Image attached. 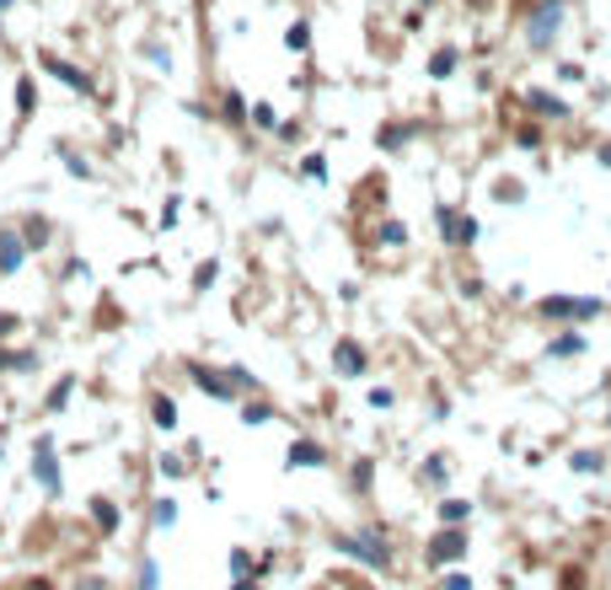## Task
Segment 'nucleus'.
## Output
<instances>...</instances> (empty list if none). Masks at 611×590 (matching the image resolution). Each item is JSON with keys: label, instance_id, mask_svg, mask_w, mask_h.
I'll return each instance as SVG.
<instances>
[{"label": "nucleus", "instance_id": "1", "mask_svg": "<svg viewBox=\"0 0 611 590\" xmlns=\"http://www.w3.org/2000/svg\"><path fill=\"white\" fill-rule=\"evenodd\" d=\"M563 17H569V6H563V0H542V6L531 11V21H526V43H531V49H547V43L558 38Z\"/></svg>", "mask_w": 611, "mask_h": 590}, {"label": "nucleus", "instance_id": "2", "mask_svg": "<svg viewBox=\"0 0 611 590\" xmlns=\"http://www.w3.org/2000/svg\"><path fill=\"white\" fill-rule=\"evenodd\" d=\"M595 311H601V301H585V295H547V301H536V317H547V322H585Z\"/></svg>", "mask_w": 611, "mask_h": 590}, {"label": "nucleus", "instance_id": "3", "mask_svg": "<svg viewBox=\"0 0 611 590\" xmlns=\"http://www.w3.org/2000/svg\"><path fill=\"white\" fill-rule=\"evenodd\" d=\"M333 548H344V553H354V558H365L370 569H387V564H391V553H387V542H381V531H360V537H333Z\"/></svg>", "mask_w": 611, "mask_h": 590}, {"label": "nucleus", "instance_id": "4", "mask_svg": "<svg viewBox=\"0 0 611 590\" xmlns=\"http://www.w3.org/2000/svg\"><path fill=\"white\" fill-rule=\"evenodd\" d=\"M434 220H440V236H445L450 247H472V242H477V220H472V215H456L450 204L434 209Z\"/></svg>", "mask_w": 611, "mask_h": 590}, {"label": "nucleus", "instance_id": "5", "mask_svg": "<svg viewBox=\"0 0 611 590\" xmlns=\"http://www.w3.org/2000/svg\"><path fill=\"white\" fill-rule=\"evenodd\" d=\"M33 478L43 483V494H60V456H54V440H38V446H33Z\"/></svg>", "mask_w": 611, "mask_h": 590}, {"label": "nucleus", "instance_id": "6", "mask_svg": "<svg viewBox=\"0 0 611 590\" xmlns=\"http://www.w3.org/2000/svg\"><path fill=\"white\" fill-rule=\"evenodd\" d=\"M43 70H48V76H60V81L70 86V92H81V97H91V92H97V86H91V76H86V70H76V64L54 60V54H43Z\"/></svg>", "mask_w": 611, "mask_h": 590}, {"label": "nucleus", "instance_id": "7", "mask_svg": "<svg viewBox=\"0 0 611 590\" xmlns=\"http://www.w3.org/2000/svg\"><path fill=\"white\" fill-rule=\"evenodd\" d=\"M188 376H193V387H204V392H215L220 403H231L236 397V381H231V370H204V365H188Z\"/></svg>", "mask_w": 611, "mask_h": 590}, {"label": "nucleus", "instance_id": "8", "mask_svg": "<svg viewBox=\"0 0 611 590\" xmlns=\"http://www.w3.org/2000/svg\"><path fill=\"white\" fill-rule=\"evenodd\" d=\"M21 258H27V242H21L17 231H0V279H11L21 268Z\"/></svg>", "mask_w": 611, "mask_h": 590}, {"label": "nucleus", "instance_id": "9", "mask_svg": "<svg viewBox=\"0 0 611 590\" xmlns=\"http://www.w3.org/2000/svg\"><path fill=\"white\" fill-rule=\"evenodd\" d=\"M467 553V537L461 531H440L434 542H429V564H450V558H461Z\"/></svg>", "mask_w": 611, "mask_h": 590}, {"label": "nucleus", "instance_id": "10", "mask_svg": "<svg viewBox=\"0 0 611 590\" xmlns=\"http://www.w3.org/2000/svg\"><path fill=\"white\" fill-rule=\"evenodd\" d=\"M526 113H536V119H569V102L552 97V92H526Z\"/></svg>", "mask_w": 611, "mask_h": 590}, {"label": "nucleus", "instance_id": "11", "mask_svg": "<svg viewBox=\"0 0 611 590\" xmlns=\"http://www.w3.org/2000/svg\"><path fill=\"white\" fill-rule=\"evenodd\" d=\"M333 360H338V370H344V376H365V365H370L365 349L354 344V338H344V344L333 349Z\"/></svg>", "mask_w": 611, "mask_h": 590}, {"label": "nucleus", "instance_id": "12", "mask_svg": "<svg viewBox=\"0 0 611 590\" xmlns=\"http://www.w3.org/2000/svg\"><path fill=\"white\" fill-rule=\"evenodd\" d=\"M285 462H290V467H322V462H327V451L317 446V440H295Z\"/></svg>", "mask_w": 611, "mask_h": 590}, {"label": "nucleus", "instance_id": "13", "mask_svg": "<svg viewBox=\"0 0 611 590\" xmlns=\"http://www.w3.org/2000/svg\"><path fill=\"white\" fill-rule=\"evenodd\" d=\"M574 354H585V338L579 333H563V338H552L547 360H574Z\"/></svg>", "mask_w": 611, "mask_h": 590}, {"label": "nucleus", "instance_id": "14", "mask_svg": "<svg viewBox=\"0 0 611 590\" xmlns=\"http://www.w3.org/2000/svg\"><path fill=\"white\" fill-rule=\"evenodd\" d=\"M456 60H461L456 49H440V54L429 60V76H450V70H456Z\"/></svg>", "mask_w": 611, "mask_h": 590}, {"label": "nucleus", "instance_id": "15", "mask_svg": "<svg viewBox=\"0 0 611 590\" xmlns=\"http://www.w3.org/2000/svg\"><path fill=\"white\" fill-rule=\"evenodd\" d=\"M150 419H156L161 429H172V424H177V408H172V397H156V408H150Z\"/></svg>", "mask_w": 611, "mask_h": 590}, {"label": "nucleus", "instance_id": "16", "mask_svg": "<svg viewBox=\"0 0 611 590\" xmlns=\"http://www.w3.org/2000/svg\"><path fill=\"white\" fill-rule=\"evenodd\" d=\"M70 392H76V376H64V381H54V392H48V408L60 413V408L70 403Z\"/></svg>", "mask_w": 611, "mask_h": 590}, {"label": "nucleus", "instance_id": "17", "mask_svg": "<svg viewBox=\"0 0 611 590\" xmlns=\"http://www.w3.org/2000/svg\"><path fill=\"white\" fill-rule=\"evenodd\" d=\"M91 515H97V526H102V531H113V526H118V510L107 505V499H97V505H91Z\"/></svg>", "mask_w": 611, "mask_h": 590}, {"label": "nucleus", "instance_id": "18", "mask_svg": "<svg viewBox=\"0 0 611 590\" xmlns=\"http://www.w3.org/2000/svg\"><path fill=\"white\" fill-rule=\"evenodd\" d=\"M242 419H247V424H268V419H274V408H263V403H242Z\"/></svg>", "mask_w": 611, "mask_h": 590}, {"label": "nucleus", "instance_id": "19", "mask_svg": "<svg viewBox=\"0 0 611 590\" xmlns=\"http://www.w3.org/2000/svg\"><path fill=\"white\" fill-rule=\"evenodd\" d=\"M440 515H445V521H467L472 505H467V499H445V505H440Z\"/></svg>", "mask_w": 611, "mask_h": 590}, {"label": "nucleus", "instance_id": "20", "mask_svg": "<svg viewBox=\"0 0 611 590\" xmlns=\"http://www.w3.org/2000/svg\"><path fill=\"white\" fill-rule=\"evenodd\" d=\"M445 456H429V462H424V478H429V483H445Z\"/></svg>", "mask_w": 611, "mask_h": 590}, {"label": "nucleus", "instance_id": "21", "mask_svg": "<svg viewBox=\"0 0 611 590\" xmlns=\"http://www.w3.org/2000/svg\"><path fill=\"white\" fill-rule=\"evenodd\" d=\"M150 521H156V526H172V521H177V505H172V499H161V505L150 510Z\"/></svg>", "mask_w": 611, "mask_h": 590}, {"label": "nucleus", "instance_id": "22", "mask_svg": "<svg viewBox=\"0 0 611 590\" xmlns=\"http://www.w3.org/2000/svg\"><path fill=\"white\" fill-rule=\"evenodd\" d=\"M285 43H290V49H306V43H311V27H306V21H295V27L285 33Z\"/></svg>", "mask_w": 611, "mask_h": 590}, {"label": "nucleus", "instance_id": "23", "mask_svg": "<svg viewBox=\"0 0 611 590\" xmlns=\"http://www.w3.org/2000/svg\"><path fill=\"white\" fill-rule=\"evenodd\" d=\"M381 242H387V247H397V242H407V225H397V220H387V225H381Z\"/></svg>", "mask_w": 611, "mask_h": 590}, {"label": "nucleus", "instance_id": "24", "mask_svg": "<svg viewBox=\"0 0 611 590\" xmlns=\"http://www.w3.org/2000/svg\"><path fill=\"white\" fill-rule=\"evenodd\" d=\"M574 472H601V456H595V451H579V456H574Z\"/></svg>", "mask_w": 611, "mask_h": 590}, {"label": "nucleus", "instance_id": "25", "mask_svg": "<svg viewBox=\"0 0 611 590\" xmlns=\"http://www.w3.org/2000/svg\"><path fill=\"white\" fill-rule=\"evenodd\" d=\"M17 107H21V113H33V81H27V76L17 81Z\"/></svg>", "mask_w": 611, "mask_h": 590}, {"label": "nucleus", "instance_id": "26", "mask_svg": "<svg viewBox=\"0 0 611 590\" xmlns=\"http://www.w3.org/2000/svg\"><path fill=\"white\" fill-rule=\"evenodd\" d=\"M225 119H231V123H242V119H247V107H242V97H236V92L225 97Z\"/></svg>", "mask_w": 611, "mask_h": 590}, {"label": "nucleus", "instance_id": "27", "mask_svg": "<svg viewBox=\"0 0 611 590\" xmlns=\"http://www.w3.org/2000/svg\"><path fill=\"white\" fill-rule=\"evenodd\" d=\"M43 242H48V225L33 220V225H27V247H43Z\"/></svg>", "mask_w": 611, "mask_h": 590}, {"label": "nucleus", "instance_id": "28", "mask_svg": "<svg viewBox=\"0 0 611 590\" xmlns=\"http://www.w3.org/2000/svg\"><path fill=\"white\" fill-rule=\"evenodd\" d=\"M515 140L526 145V150H536V145H542V129H536V123H531V129H520V135H515Z\"/></svg>", "mask_w": 611, "mask_h": 590}, {"label": "nucleus", "instance_id": "29", "mask_svg": "<svg viewBox=\"0 0 611 590\" xmlns=\"http://www.w3.org/2000/svg\"><path fill=\"white\" fill-rule=\"evenodd\" d=\"M64 166H70V172H76V177H91V166H86L81 156H70V150H64Z\"/></svg>", "mask_w": 611, "mask_h": 590}, {"label": "nucleus", "instance_id": "30", "mask_svg": "<svg viewBox=\"0 0 611 590\" xmlns=\"http://www.w3.org/2000/svg\"><path fill=\"white\" fill-rule=\"evenodd\" d=\"M306 177H327V162H322V156H306Z\"/></svg>", "mask_w": 611, "mask_h": 590}, {"label": "nucleus", "instance_id": "31", "mask_svg": "<svg viewBox=\"0 0 611 590\" xmlns=\"http://www.w3.org/2000/svg\"><path fill=\"white\" fill-rule=\"evenodd\" d=\"M231 569H236V580H247V569H252V564H247V553H242V548L231 553Z\"/></svg>", "mask_w": 611, "mask_h": 590}, {"label": "nucleus", "instance_id": "32", "mask_svg": "<svg viewBox=\"0 0 611 590\" xmlns=\"http://www.w3.org/2000/svg\"><path fill=\"white\" fill-rule=\"evenodd\" d=\"M140 590H156V564H145V569H140Z\"/></svg>", "mask_w": 611, "mask_h": 590}, {"label": "nucleus", "instance_id": "33", "mask_svg": "<svg viewBox=\"0 0 611 590\" xmlns=\"http://www.w3.org/2000/svg\"><path fill=\"white\" fill-rule=\"evenodd\" d=\"M6 333H17V311H0V338Z\"/></svg>", "mask_w": 611, "mask_h": 590}, {"label": "nucleus", "instance_id": "34", "mask_svg": "<svg viewBox=\"0 0 611 590\" xmlns=\"http://www.w3.org/2000/svg\"><path fill=\"white\" fill-rule=\"evenodd\" d=\"M445 590H472V580H467V574H450V580H445Z\"/></svg>", "mask_w": 611, "mask_h": 590}, {"label": "nucleus", "instance_id": "35", "mask_svg": "<svg viewBox=\"0 0 611 590\" xmlns=\"http://www.w3.org/2000/svg\"><path fill=\"white\" fill-rule=\"evenodd\" d=\"M601 166H611V145H601Z\"/></svg>", "mask_w": 611, "mask_h": 590}, {"label": "nucleus", "instance_id": "36", "mask_svg": "<svg viewBox=\"0 0 611 590\" xmlns=\"http://www.w3.org/2000/svg\"><path fill=\"white\" fill-rule=\"evenodd\" d=\"M0 11H11V0H0Z\"/></svg>", "mask_w": 611, "mask_h": 590}, {"label": "nucleus", "instance_id": "37", "mask_svg": "<svg viewBox=\"0 0 611 590\" xmlns=\"http://www.w3.org/2000/svg\"><path fill=\"white\" fill-rule=\"evenodd\" d=\"M236 590H252V585H236Z\"/></svg>", "mask_w": 611, "mask_h": 590}, {"label": "nucleus", "instance_id": "38", "mask_svg": "<svg viewBox=\"0 0 611 590\" xmlns=\"http://www.w3.org/2000/svg\"><path fill=\"white\" fill-rule=\"evenodd\" d=\"M424 6H429V0H424Z\"/></svg>", "mask_w": 611, "mask_h": 590}]
</instances>
